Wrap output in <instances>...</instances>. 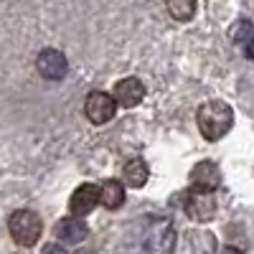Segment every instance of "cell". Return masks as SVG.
<instances>
[{"label": "cell", "mask_w": 254, "mask_h": 254, "mask_svg": "<svg viewBox=\"0 0 254 254\" xmlns=\"http://www.w3.org/2000/svg\"><path fill=\"white\" fill-rule=\"evenodd\" d=\"M183 211L198 224H206L214 219L216 214V201L211 193H206V190H196V188H190L183 193Z\"/></svg>", "instance_id": "3957f363"}, {"label": "cell", "mask_w": 254, "mask_h": 254, "mask_svg": "<svg viewBox=\"0 0 254 254\" xmlns=\"http://www.w3.org/2000/svg\"><path fill=\"white\" fill-rule=\"evenodd\" d=\"M165 8H168V13H171L176 20L186 23V20H190L196 15V0H168Z\"/></svg>", "instance_id": "4fadbf2b"}, {"label": "cell", "mask_w": 254, "mask_h": 254, "mask_svg": "<svg viewBox=\"0 0 254 254\" xmlns=\"http://www.w3.org/2000/svg\"><path fill=\"white\" fill-rule=\"evenodd\" d=\"M188 178H190V188L206 190V193H211V190H216L221 186V171L211 160L196 163L193 168H190V176Z\"/></svg>", "instance_id": "52a82bcc"}, {"label": "cell", "mask_w": 254, "mask_h": 254, "mask_svg": "<svg viewBox=\"0 0 254 254\" xmlns=\"http://www.w3.org/2000/svg\"><path fill=\"white\" fill-rule=\"evenodd\" d=\"M41 254H66V249L59 247V244H46L44 249H41Z\"/></svg>", "instance_id": "5bb4252c"}, {"label": "cell", "mask_w": 254, "mask_h": 254, "mask_svg": "<svg viewBox=\"0 0 254 254\" xmlns=\"http://www.w3.org/2000/svg\"><path fill=\"white\" fill-rule=\"evenodd\" d=\"M8 231L15 244L20 247H33L38 244L41 234H44V221L36 211L31 208H20V211H13L10 219H8Z\"/></svg>", "instance_id": "7a4b0ae2"}, {"label": "cell", "mask_w": 254, "mask_h": 254, "mask_svg": "<svg viewBox=\"0 0 254 254\" xmlns=\"http://www.w3.org/2000/svg\"><path fill=\"white\" fill-rule=\"evenodd\" d=\"M36 69H38L41 76L49 79V81H61L64 76H66V71H69V61L56 49H44L38 54V59H36Z\"/></svg>", "instance_id": "5b68a950"}, {"label": "cell", "mask_w": 254, "mask_h": 254, "mask_svg": "<svg viewBox=\"0 0 254 254\" xmlns=\"http://www.w3.org/2000/svg\"><path fill=\"white\" fill-rule=\"evenodd\" d=\"M117 112V99L115 94H107V92H89L87 94V102H84V115L89 117V122L94 125H107Z\"/></svg>", "instance_id": "277c9868"}, {"label": "cell", "mask_w": 254, "mask_h": 254, "mask_svg": "<svg viewBox=\"0 0 254 254\" xmlns=\"http://www.w3.org/2000/svg\"><path fill=\"white\" fill-rule=\"evenodd\" d=\"M122 203H125V188H122V183L117 178H107L102 183V206L115 211Z\"/></svg>", "instance_id": "8fae6325"}, {"label": "cell", "mask_w": 254, "mask_h": 254, "mask_svg": "<svg viewBox=\"0 0 254 254\" xmlns=\"http://www.w3.org/2000/svg\"><path fill=\"white\" fill-rule=\"evenodd\" d=\"M221 254H242V252H239L237 247H224V252H221Z\"/></svg>", "instance_id": "2e32d148"}, {"label": "cell", "mask_w": 254, "mask_h": 254, "mask_svg": "<svg viewBox=\"0 0 254 254\" xmlns=\"http://www.w3.org/2000/svg\"><path fill=\"white\" fill-rule=\"evenodd\" d=\"M244 56L254 61V36H252V38L247 41V44H244Z\"/></svg>", "instance_id": "9a60e30c"}, {"label": "cell", "mask_w": 254, "mask_h": 254, "mask_svg": "<svg viewBox=\"0 0 254 254\" xmlns=\"http://www.w3.org/2000/svg\"><path fill=\"white\" fill-rule=\"evenodd\" d=\"M190 252L193 254H216V237L211 231H190Z\"/></svg>", "instance_id": "7c38bea8"}, {"label": "cell", "mask_w": 254, "mask_h": 254, "mask_svg": "<svg viewBox=\"0 0 254 254\" xmlns=\"http://www.w3.org/2000/svg\"><path fill=\"white\" fill-rule=\"evenodd\" d=\"M79 254H92V252H79Z\"/></svg>", "instance_id": "e0dca14e"}, {"label": "cell", "mask_w": 254, "mask_h": 254, "mask_svg": "<svg viewBox=\"0 0 254 254\" xmlns=\"http://www.w3.org/2000/svg\"><path fill=\"white\" fill-rule=\"evenodd\" d=\"M99 203H102V188L94 186V183H81L74 193H71V198H69L71 214L79 216V219L87 216V214H92Z\"/></svg>", "instance_id": "8992f818"}, {"label": "cell", "mask_w": 254, "mask_h": 254, "mask_svg": "<svg viewBox=\"0 0 254 254\" xmlns=\"http://www.w3.org/2000/svg\"><path fill=\"white\" fill-rule=\"evenodd\" d=\"M54 234H56V239H61L64 244H81L84 239L89 237V226L84 224V219L66 216V219H61V221L54 226Z\"/></svg>", "instance_id": "9c48e42d"}, {"label": "cell", "mask_w": 254, "mask_h": 254, "mask_svg": "<svg viewBox=\"0 0 254 254\" xmlns=\"http://www.w3.org/2000/svg\"><path fill=\"white\" fill-rule=\"evenodd\" d=\"M147 178H150V168H147V163L142 158H130L122 165V181H125V186L142 188L147 183Z\"/></svg>", "instance_id": "30bf717a"}, {"label": "cell", "mask_w": 254, "mask_h": 254, "mask_svg": "<svg viewBox=\"0 0 254 254\" xmlns=\"http://www.w3.org/2000/svg\"><path fill=\"white\" fill-rule=\"evenodd\" d=\"M115 99L122 107H137V104L145 99V84L137 76H125L115 84Z\"/></svg>", "instance_id": "ba28073f"}, {"label": "cell", "mask_w": 254, "mask_h": 254, "mask_svg": "<svg viewBox=\"0 0 254 254\" xmlns=\"http://www.w3.org/2000/svg\"><path fill=\"white\" fill-rule=\"evenodd\" d=\"M196 122H198L201 135L208 142H216L231 130V125H234V110H231L226 102L211 99V102H206V104L198 107Z\"/></svg>", "instance_id": "6da1fadb"}]
</instances>
